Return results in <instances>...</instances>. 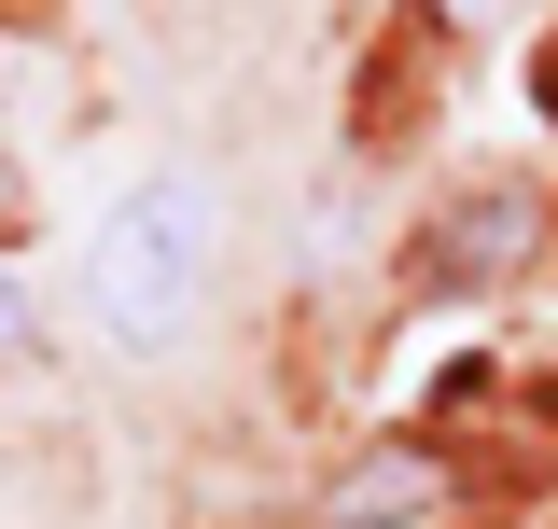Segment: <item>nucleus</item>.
<instances>
[{"instance_id": "f257e3e1", "label": "nucleus", "mask_w": 558, "mask_h": 529, "mask_svg": "<svg viewBox=\"0 0 558 529\" xmlns=\"http://www.w3.org/2000/svg\"><path fill=\"white\" fill-rule=\"evenodd\" d=\"M209 251H223V209H209L196 168H154L126 196L98 209V237H84V321L112 334L126 362H168L209 307Z\"/></svg>"}, {"instance_id": "f03ea898", "label": "nucleus", "mask_w": 558, "mask_h": 529, "mask_svg": "<svg viewBox=\"0 0 558 529\" xmlns=\"http://www.w3.org/2000/svg\"><path fill=\"white\" fill-rule=\"evenodd\" d=\"M517 251H531V196H475V209L433 223L418 279H433V293H488V264H517Z\"/></svg>"}, {"instance_id": "7ed1b4c3", "label": "nucleus", "mask_w": 558, "mask_h": 529, "mask_svg": "<svg viewBox=\"0 0 558 529\" xmlns=\"http://www.w3.org/2000/svg\"><path fill=\"white\" fill-rule=\"evenodd\" d=\"M418 502H433V460H363V473L336 488V516H349V529H377V516H418Z\"/></svg>"}, {"instance_id": "20e7f679", "label": "nucleus", "mask_w": 558, "mask_h": 529, "mask_svg": "<svg viewBox=\"0 0 558 529\" xmlns=\"http://www.w3.org/2000/svg\"><path fill=\"white\" fill-rule=\"evenodd\" d=\"M28 321H43V307H28V279H14V251H0V348H28Z\"/></svg>"}]
</instances>
